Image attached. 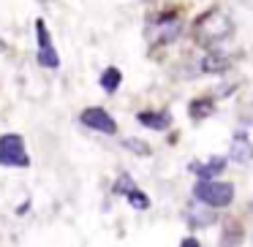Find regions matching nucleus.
Here are the masks:
<instances>
[{"label":"nucleus","mask_w":253,"mask_h":247,"mask_svg":"<svg viewBox=\"0 0 253 247\" xmlns=\"http://www.w3.org/2000/svg\"><path fill=\"white\" fill-rule=\"evenodd\" d=\"M79 122H82L84 128H90V131L106 133V136L117 133V122L112 120L109 111L101 109V106H90V109H84V111H82V117H79Z\"/></svg>","instance_id":"6"},{"label":"nucleus","mask_w":253,"mask_h":247,"mask_svg":"<svg viewBox=\"0 0 253 247\" xmlns=\"http://www.w3.org/2000/svg\"><path fill=\"white\" fill-rule=\"evenodd\" d=\"M41 3H46V0H41Z\"/></svg>","instance_id":"19"},{"label":"nucleus","mask_w":253,"mask_h":247,"mask_svg":"<svg viewBox=\"0 0 253 247\" xmlns=\"http://www.w3.org/2000/svg\"><path fill=\"white\" fill-rule=\"evenodd\" d=\"M223 169H226V158H220V155L210 158L207 163H202V166H193V171H196L199 179H212V176L220 174Z\"/></svg>","instance_id":"8"},{"label":"nucleus","mask_w":253,"mask_h":247,"mask_svg":"<svg viewBox=\"0 0 253 247\" xmlns=\"http://www.w3.org/2000/svg\"><path fill=\"white\" fill-rule=\"evenodd\" d=\"M123 144H126L128 149H133V152H136V155H150V147H147V144L142 141V139H126V141H123Z\"/></svg>","instance_id":"16"},{"label":"nucleus","mask_w":253,"mask_h":247,"mask_svg":"<svg viewBox=\"0 0 253 247\" xmlns=\"http://www.w3.org/2000/svg\"><path fill=\"white\" fill-rule=\"evenodd\" d=\"M3 52H6V41H0V55H3Z\"/></svg>","instance_id":"18"},{"label":"nucleus","mask_w":253,"mask_h":247,"mask_svg":"<svg viewBox=\"0 0 253 247\" xmlns=\"http://www.w3.org/2000/svg\"><path fill=\"white\" fill-rule=\"evenodd\" d=\"M139 122L147 125V128H153V131H166V128L171 125V114H169V111H161V114L142 111V114H139Z\"/></svg>","instance_id":"9"},{"label":"nucleus","mask_w":253,"mask_h":247,"mask_svg":"<svg viewBox=\"0 0 253 247\" xmlns=\"http://www.w3.org/2000/svg\"><path fill=\"white\" fill-rule=\"evenodd\" d=\"M196 245H199L196 239H185V242H182V247H196Z\"/></svg>","instance_id":"17"},{"label":"nucleus","mask_w":253,"mask_h":247,"mask_svg":"<svg viewBox=\"0 0 253 247\" xmlns=\"http://www.w3.org/2000/svg\"><path fill=\"white\" fill-rule=\"evenodd\" d=\"M180 33H182L180 17L166 14V17H158V19H153V22L147 25L144 38H147L153 46H166V44H174V41L180 38Z\"/></svg>","instance_id":"3"},{"label":"nucleus","mask_w":253,"mask_h":247,"mask_svg":"<svg viewBox=\"0 0 253 247\" xmlns=\"http://www.w3.org/2000/svg\"><path fill=\"white\" fill-rule=\"evenodd\" d=\"M193 198H196V204L220 209V207H229L231 204V198H234V187H231L229 182L199 179L196 185H193Z\"/></svg>","instance_id":"2"},{"label":"nucleus","mask_w":253,"mask_h":247,"mask_svg":"<svg viewBox=\"0 0 253 247\" xmlns=\"http://www.w3.org/2000/svg\"><path fill=\"white\" fill-rule=\"evenodd\" d=\"M128 204H131L133 209H147L150 207V201H147V196H144L142 190H136V187H133L131 193H128Z\"/></svg>","instance_id":"15"},{"label":"nucleus","mask_w":253,"mask_h":247,"mask_svg":"<svg viewBox=\"0 0 253 247\" xmlns=\"http://www.w3.org/2000/svg\"><path fill=\"white\" fill-rule=\"evenodd\" d=\"M226 68H229V57H223V55H207L199 63V71L202 73H223Z\"/></svg>","instance_id":"11"},{"label":"nucleus","mask_w":253,"mask_h":247,"mask_svg":"<svg viewBox=\"0 0 253 247\" xmlns=\"http://www.w3.org/2000/svg\"><path fill=\"white\" fill-rule=\"evenodd\" d=\"M120 82H123V73L117 71V68H106V71L101 73V87H104V93H109V95L120 87Z\"/></svg>","instance_id":"12"},{"label":"nucleus","mask_w":253,"mask_h":247,"mask_svg":"<svg viewBox=\"0 0 253 247\" xmlns=\"http://www.w3.org/2000/svg\"><path fill=\"white\" fill-rule=\"evenodd\" d=\"M231 33H234V22L220 8H212L196 19V41L202 46H215L220 41L231 38Z\"/></svg>","instance_id":"1"},{"label":"nucleus","mask_w":253,"mask_h":247,"mask_svg":"<svg viewBox=\"0 0 253 247\" xmlns=\"http://www.w3.org/2000/svg\"><path fill=\"white\" fill-rule=\"evenodd\" d=\"M133 187H136V185H133L131 174H120V176H117V182L112 185V190H115L117 196H128V193H131Z\"/></svg>","instance_id":"13"},{"label":"nucleus","mask_w":253,"mask_h":247,"mask_svg":"<svg viewBox=\"0 0 253 247\" xmlns=\"http://www.w3.org/2000/svg\"><path fill=\"white\" fill-rule=\"evenodd\" d=\"M185 220H188V225L199 228V225H212L215 223V214L210 212V209H199L196 204H193V207L185 209Z\"/></svg>","instance_id":"10"},{"label":"nucleus","mask_w":253,"mask_h":247,"mask_svg":"<svg viewBox=\"0 0 253 247\" xmlns=\"http://www.w3.org/2000/svg\"><path fill=\"white\" fill-rule=\"evenodd\" d=\"M0 166H11V169H28L30 166L22 136H17V133L0 136Z\"/></svg>","instance_id":"4"},{"label":"nucleus","mask_w":253,"mask_h":247,"mask_svg":"<svg viewBox=\"0 0 253 247\" xmlns=\"http://www.w3.org/2000/svg\"><path fill=\"white\" fill-rule=\"evenodd\" d=\"M229 158L234 163H251L253 160V120H248L245 125L237 128V133L231 136Z\"/></svg>","instance_id":"5"},{"label":"nucleus","mask_w":253,"mask_h":247,"mask_svg":"<svg viewBox=\"0 0 253 247\" xmlns=\"http://www.w3.org/2000/svg\"><path fill=\"white\" fill-rule=\"evenodd\" d=\"M36 35H39V66L55 71V68L60 66V57H57L55 46H52V38H49V33H46L44 19H36Z\"/></svg>","instance_id":"7"},{"label":"nucleus","mask_w":253,"mask_h":247,"mask_svg":"<svg viewBox=\"0 0 253 247\" xmlns=\"http://www.w3.org/2000/svg\"><path fill=\"white\" fill-rule=\"evenodd\" d=\"M212 114V104L210 101H193L191 104V117L199 120V117H210Z\"/></svg>","instance_id":"14"}]
</instances>
